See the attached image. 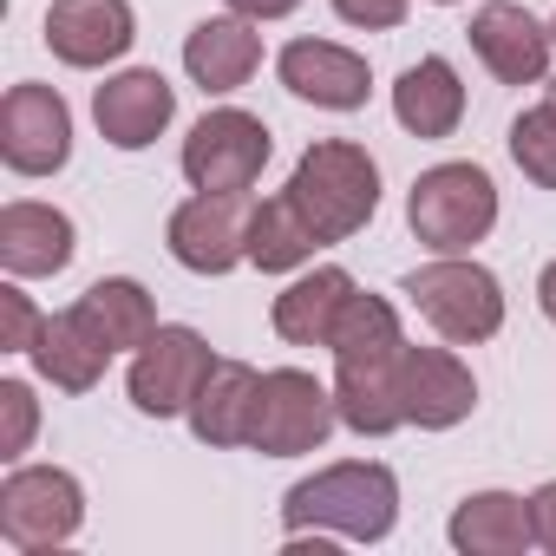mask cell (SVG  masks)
Returning <instances> with one entry per match:
<instances>
[{
	"mask_svg": "<svg viewBox=\"0 0 556 556\" xmlns=\"http://www.w3.org/2000/svg\"><path fill=\"white\" fill-rule=\"evenodd\" d=\"M34 432H40V400H34V387H27V380H0V458L21 465L27 445H34Z\"/></svg>",
	"mask_w": 556,
	"mask_h": 556,
	"instance_id": "28",
	"label": "cell"
},
{
	"mask_svg": "<svg viewBox=\"0 0 556 556\" xmlns=\"http://www.w3.org/2000/svg\"><path fill=\"white\" fill-rule=\"evenodd\" d=\"M138 40V14L131 0H53L47 8V47L60 66L99 73L112 60H125Z\"/></svg>",
	"mask_w": 556,
	"mask_h": 556,
	"instance_id": "13",
	"label": "cell"
},
{
	"mask_svg": "<svg viewBox=\"0 0 556 556\" xmlns=\"http://www.w3.org/2000/svg\"><path fill=\"white\" fill-rule=\"evenodd\" d=\"M249 223H255L249 190H197L170 210L164 249L190 275H229L236 262H249Z\"/></svg>",
	"mask_w": 556,
	"mask_h": 556,
	"instance_id": "7",
	"label": "cell"
},
{
	"mask_svg": "<svg viewBox=\"0 0 556 556\" xmlns=\"http://www.w3.org/2000/svg\"><path fill=\"white\" fill-rule=\"evenodd\" d=\"M268 151H275L268 125H262L255 112H242V105H223V112H203V118L190 125L177 164H184L190 190H249V184L262 177Z\"/></svg>",
	"mask_w": 556,
	"mask_h": 556,
	"instance_id": "9",
	"label": "cell"
},
{
	"mask_svg": "<svg viewBox=\"0 0 556 556\" xmlns=\"http://www.w3.org/2000/svg\"><path fill=\"white\" fill-rule=\"evenodd\" d=\"M40 328H47V315L21 295V275H14V282L0 289V354H27L40 341Z\"/></svg>",
	"mask_w": 556,
	"mask_h": 556,
	"instance_id": "29",
	"label": "cell"
},
{
	"mask_svg": "<svg viewBox=\"0 0 556 556\" xmlns=\"http://www.w3.org/2000/svg\"><path fill=\"white\" fill-rule=\"evenodd\" d=\"M86 523V484L66 465H14L0 484V536L21 556L73 543Z\"/></svg>",
	"mask_w": 556,
	"mask_h": 556,
	"instance_id": "6",
	"label": "cell"
},
{
	"mask_svg": "<svg viewBox=\"0 0 556 556\" xmlns=\"http://www.w3.org/2000/svg\"><path fill=\"white\" fill-rule=\"evenodd\" d=\"M536 308H543V315L556 321V262H549V268L536 275Z\"/></svg>",
	"mask_w": 556,
	"mask_h": 556,
	"instance_id": "33",
	"label": "cell"
},
{
	"mask_svg": "<svg viewBox=\"0 0 556 556\" xmlns=\"http://www.w3.org/2000/svg\"><path fill=\"white\" fill-rule=\"evenodd\" d=\"M510 157L536 190H556V112L549 105H536L510 125Z\"/></svg>",
	"mask_w": 556,
	"mask_h": 556,
	"instance_id": "27",
	"label": "cell"
},
{
	"mask_svg": "<svg viewBox=\"0 0 556 556\" xmlns=\"http://www.w3.org/2000/svg\"><path fill=\"white\" fill-rule=\"evenodd\" d=\"M406 8H413V0H334V14H341L348 27H361V34H387V27H400Z\"/></svg>",
	"mask_w": 556,
	"mask_h": 556,
	"instance_id": "30",
	"label": "cell"
},
{
	"mask_svg": "<svg viewBox=\"0 0 556 556\" xmlns=\"http://www.w3.org/2000/svg\"><path fill=\"white\" fill-rule=\"evenodd\" d=\"M73 157V112L53 86H14L0 99V164L14 177H53Z\"/></svg>",
	"mask_w": 556,
	"mask_h": 556,
	"instance_id": "10",
	"label": "cell"
},
{
	"mask_svg": "<svg viewBox=\"0 0 556 556\" xmlns=\"http://www.w3.org/2000/svg\"><path fill=\"white\" fill-rule=\"evenodd\" d=\"M289 197L302 203V216L321 229V242H348L374 223L380 210V164L367 157V144L354 138H315L295 157Z\"/></svg>",
	"mask_w": 556,
	"mask_h": 556,
	"instance_id": "2",
	"label": "cell"
},
{
	"mask_svg": "<svg viewBox=\"0 0 556 556\" xmlns=\"http://www.w3.org/2000/svg\"><path fill=\"white\" fill-rule=\"evenodd\" d=\"M406 348V334H400V308L387 302V295H348V308H341V321H334V334H328V354L334 361H387V354H400Z\"/></svg>",
	"mask_w": 556,
	"mask_h": 556,
	"instance_id": "26",
	"label": "cell"
},
{
	"mask_svg": "<svg viewBox=\"0 0 556 556\" xmlns=\"http://www.w3.org/2000/svg\"><path fill=\"white\" fill-rule=\"evenodd\" d=\"M465 40H471V53L484 60V73L497 86H536L549 73V47H556L549 27L536 14H523L517 0H484L465 27Z\"/></svg>",
	"mask_w": 556,
	"mask_h": 556,
	"instance_id": "14",
	"label": "cell"
},
{
	"mask_svg": "<svg viewBox=\"0 0 556 556\" xmlns=\"http://www.w3.org/2000/svg\"><path fill=\"white\" fill-rule=\"evenodd\" d=\"M445 536L458 556H523L536 543V517H530V497L517 491H471L452 510Z\"/></svg>",
	"mask_w": 556,
	"mask_h": 556,
	"instance_id": "18",
	"label": "cell"
},
{
	"mask_svg": "<svg viewBox=\"0 0 556 556\" xmlns=\"http://www.w3.org/2000/svg\"><path fill=\"white\" fill-rule=\"evenodd\" d=\"M406 295L452 348H478L504 328V282L471 255H432L406 275Z\"/></svg>",
	"mask_w": 556,
	"mask_h": 556,
	"instance_id": "4",
	"label": "cell"
},
{
	"mask_svg": "<svg viewBox=\"0 0 556 556\" xmlns=\"http://www.w3.org/2000/svg\"><path fill=\"white\" fill-rule=\"evenodd\" d=\"M400 400H406V426L419 432H452L471 419L478 406V380L452 348H400Z\"/></svg>",
	"mask_w": 556,
	"mask_h": 556,
	"instance_id": "12",
	"label": "cell"
},
{
	"mask_svg": "<svg viewBox=\"0 0 556 556\" xmlns=\"http://www.w3.org/2000/svg\"><path fill=\"white\" fill-rule=\"evenodd\" d=\"M255 66H262V34L242 14H216L184 34V73L203 92H242L255 79Z\"/></svg>",
	"mask_w": 556,
	"mask_h": 556,
	"instance_id": "17",
	"label": "cell"
},
{
	"mask_svg": "<svg viewBox=\"0 0 556 556\" xmlns=\"http://www.w3.org/2000/svg\"><path fill=\"white\" fill-rule=\"evenodd\" d=\"M406 223L432 255H471V242H484L497 229V184L484 164H432L413 177L406 190Z\"/></svg>",
	"mask_w": 556,
	"mask_h": 556,
	"instance_id": "3",
	"label": "cell"
},
{
	"mask_svg": "<svg viewBox=\"0 0 556 556\" xmlns=\"http://www.w3.org/2000/svg\"><path fill=\"white\" fill-rule=\"evenodd\" d=\"M302 8V0H229V14H242V21H289Z\"/></svg>",
	"mask_w": 556,
	"mask_h": 556,
	"instance_id": "32",
	"label": "cell"
},
{
	"mask_svg": "<svg viewBox=\"0 0 556 556\" xmlns=\"http://www.w3.org/2000/svg\"><path fill=\"white\" fill-rule=\"evenodd\" d=\"M393 118L413 131V138H452L458 118H465V86H458V66L426 53L419 66L400 73L393 86Z\"/></svg>",
	"mask_w": 556,
	"mask_h": 556,
	"instance_id": "22",
	"label": "cell"
},
{
	"mask_svg": "<svg viewBox=\"0 0 556 556\" xmlns=\"http://www.w3.org/2000/svg\"><path fill=\"white\" fill-rule=\"evenodd\" d=\"M86 321H92V334L112 348V354H138L164 321H157V302H151V289L144 282H131V275H99V282L73 302Z\"/></svg>",
	"mask_w": 556,
	"mask_h": 556,
	"instance_id": "24",
	"label": "cell"
},
{
	"mask_svg": "<svg viewBox=\"0 0 556 556\" xmlns=\"http://www.w3.org/2000/svg\"><path fill=\"white\" fill-rule=\"evenodd\" d=\"M289 536H348V543H380L400 523V478L380 458H341L302 478L282 497Z\"/></svg>",
	"mask_w": 556,
	"mask_h": 556,
	"instance_id": "1",
	"label": "cell"
},
{
	"mask_svg": "<svg viewBox=\"0 0 556 556\" xmlns=\"http://www.w3.org/2000/svg\"><path fill=\"white\" fill-rule=\"evenodd\" d=\"M530 517H536V549L556 556V478L530 491Z\"/></svg>",
	"mask_w": 556,
	"mask_h": 556,
	"instance_id": "31",
	"label": "cell"
},
{
	"mask_svg": "<svg viewBox=\"0 0 556 556\" xmlns=\"http://www.w3.org/2000/svg\"><path fill=\"white\" fill-rule=\"evenodd\" d=\"M216 348L197 334V328H157L138 354H131V374H125V393L144 419H184L190 400L203 393V380L216 374Z\"/></svg>",
	"mask_w": 556,
	"mask_h": 556,
	"instance_id": "8",
	"label": "cell"
},
{
	"mask_svg": "<svg viewBox=\"0 0 556 556\" xmlns=\"http://www.w3.org/2000/svg\"><path fill=\"white\" fill-rule=\"evenodd\" d=\"M549 40H556V21H549Z\"/></svg>",
	"mask_w": 556,
	"mask_h": 556,
	"instance_id": "36",
	"label": "cell"
},
{
	"mask_svg": "<svg viewBox=\"0 0 556 556\" xmlns=\"http://www.w3.org/2000/svg\"><path fill=\"white\" fill-rule=\"evenodd\" d=\"M439 8H458V0H439Z\"/></svg>",
	"mask_w": 556,
	"mask_h": 556,
	"instance_id": "35",
	"label": "cell"
},
{
	"mask_svg": "<svg viewBox=\"0 0 556 556\" xmlns=\"http://www.w3.org/2000/svg\"><path fill=\"white\" fill-rule=\"evenodd\" d=\"M27 361H34V374H40L47 387H60V393H92V387L105 380L112 348L92 334V321H86L79 308H66V315H47V328H40V341L27 348Z\"/></svg>",
	"mask_w": 556,
	"mask_h": 556,
	"instance_id": "21",
	"label": "cell"
},
{
	"mask_svg": "<svg viewBox=\"0 0 556 556\" xmlns=\"http://www.w3.org/2000/svg\"><path fill=\"white\" fill-rule=\"evenodd\" d=\"M255 387L262 374L249 361H216V374L203 380V393L190 400V432L210 445V452H229V445H249V413H255Z\"/></svg>",
	"mask_w": 556,
	"mask_h": 556,
	"instance_id": "23",
	"label": "cell"
},
{
	"mask_svg": "<svg viewBox=\"0 0 556 556\" xmlns=\"http://www.w3.org/2000/svg\"><path fill=\"white\" fill-rule=\"evenodd\" d=\"M73 255H79V229H73L66 210L34 203V197L0 210V268H8V275H21V282H34V275H60Z\"/></svg>",
	"mask_w": 556,
	"mask_h": 556,
	"instance_id": "16",
	"label": "cell"
},
{
	"mask_svg": "<svg viewBox=\"0 0 556 556\" xmlns=\"http://www.w3.org/2000/svg\"><path fill=\"white\" fill-rule=\"evenodd\" d=\"M334 406L341 426L361 439H387L406 426V400H400V354L387 361H334Z\"/></svg>",
	"mask_w": 556,
	"mask_h": 556,
	"instance_id": "20",
	"label": "cell"
},
{
	"mask_svg": "<svg viewBox=\"0 0 556 556\" xmlns=\"http://www.w3.org/2000/svg\"><path fill=\"white\" fill-rule=\"evenodd\" d=\"M348 295H354V275H348V268H334V262H321V268L295 275V282L275 295L268 321H275V334H282L289 348H328V334H334V321H341Z\"/></svg>",
	"mask_w": 556,
	"mask_h": 556,
	"instance_id": "19",
	"label": "cell"
},
{
	"mask_svg": "<svg viewBox=\"0 0 556 556\" xmlns=\"http://www.w3.org/2000/svg\"><path fill=\"white\" fill-rule=\"evenodd\" d=\"M92 118H99V138L112 151H144L170 131L177 118V86L157 73V66H131V73H112L99 92H92Z\"/></svg>",
	"mask_w": 556,
	"mask_h": 556,
	"instance_id": "11",
	"label": "cell"
},
{
	"mask_svg": "<svg viewBox=\"0 0 556 556\" xmlns=\"http://www.w3.org/2000/svg\"><path fill=\"white\" fill-rule=\"evenodd\" d=\"M334 426H341L334 387H321L308 367H268L255 387V413H249V452L302 458V452H321Z\"/></svg>",
	"mask_w": 556,
	"mask_h": 556,
	"instance_id": "5",
	"label": "cell"
},
{
	"mask_svg": "<svg viewBox=\"0 0 556 556\" xmlns=\"http://www.w3.org/2000/svg\"><path fill=\"white\" fill-rule=\"evenodd\" d=\"M282 86L321 112H361L367 92H374V73H367V53L341 47V40H289L282 60H275Z\"/></svg>",
	"mask_w": 556,
	"mask_h": 556,
	"instance_id": "15",
	"label": "cell"
},
{
	"mask_svg": "<svg viewBox=\"0 0 556 556\" xmlns=\"http://www.w3.org/2000/svg\"><path fill=\"white\" fill-rule=\"evenodd\" d=\"M543 105H549V112H556V79H549V99H543Z\"/></svg>",
	"mask_w": 556,
	"mask_h": 556,
	"instance_id": "34",
	"label": "cell"
},
{
	"mask_svg": "<svg viewBox=\"0 0 556 556\" xmlns=\"http://www.w3.org/2000/svg\"><path fill=\"white\" fill-rule=\"evenodd\" d=\"M315 249H328V242H321V229L302 216V203H295L289 190H275V197L255 203V223H249V262H255L262 275H295V268L315 262Z\"/></svg>",
	"mask_w": 556,
	"mask_h": 556,
	"instance_id": "25",
	"label": "cell"
}]
</instances>
